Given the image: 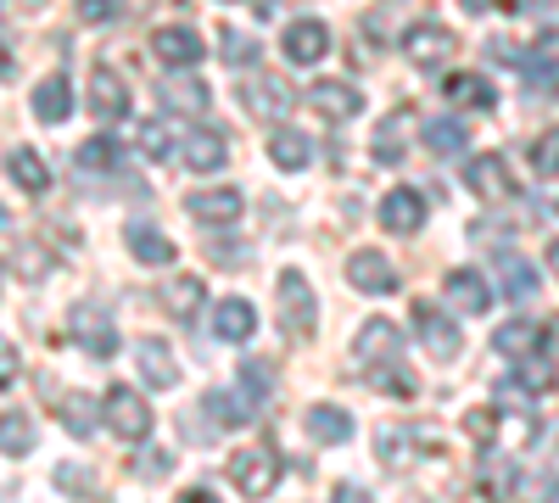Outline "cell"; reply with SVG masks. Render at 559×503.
I'll use <instances>...</instances> for the list:
<instances>
[{
	"label": "cell",
	"instance_id": "cell-1",
	"mask_svg": "<svg viewBox=\"0 0 559 503\" xmlns=\"http://www.w3.org/2000/svg\"><path fill=\"white\" fill-rule=\"evenodd\" d=\"M229 487H236L241 498H269L274 492V481H280V453L269 447V442H247V447H236L229 453Z\"/></svg>",
	"mask_w": 559,
	"mask_h": 503
},
{
	"label": "cell",
	"instance_id": "cell-2",
	"mask_svg": "<svg viewBox=\"0 0 559 503\" xmlns=\"http://www.w3.org/2000/svg\"><path fill=\"white\" fill-rule=\"evenodd\" d=\"M274 297H280V331H286L292 342H313V286H308V274L297 268H280V280H274Z\"/></svg>",
	"mask_w": 559,
	"mask_h": 503
},
{
	"label": "cell",
	"instance_id": "cell-3",
	"mask_svg": "<svg viewBox=\"0 0 559 503\" xmlns=\"http://www.w3.org/2000/svg\"><path fill=\"white\" fill-rule=\"evenodd\" d=\"M102 420L112 426V436L118 442H146L152 436V403L146 397H140L134 386H112L107 397H102Z\"/></svg>",
	"mask_w": 559,
	"mask_h": 503
},
{
	"label": "cell",
	"instance_id": "cell-4",
	"mask_svg": "<svg viewBox=\"0 0 559 503\" xmlns=\"http://www.w3.org/2000/svg\"><path fill=\"white\" fill-rule=\"evenodd\" d=\"M68 336L90 352V358H118V325H112V313L96 308V302H79L68 313Z\"/></svg>",
	"mask_w": 559,
	"mask_h": 503
},
{
	"label": "cell",
	"instance_id": "cell-5",
	"mask_svg": "<svg viewBox=\"0 0 559 503\" xmlns=\"http://www.w3.org/2000/svg\"><path fill=\"white\" fill-rule=\"evenodd\" d=\"M403 57L414 62V68H448V57H453V28H442V23H431V17H419V23H408L403 28Z\"/></svg>",
	"mask_w": 559,
	"mask_h": 503
},
{
	"label": "cell",
	"instance_id": "cell-6",
	"mask_svg": "<svg viewBox=\"0 0 559 503\" xmlns=\"http://www.w3.org/2000/svg\"><path fill=\"white\" fill-rule=\"evenodd\" d=\"M414 331H419V342H426V352H431L437 363H453V358L464 352L459 325L448 319V308H437V302H414Z\"/></svg>",
	"mask_w": 559,
	"mask_h": 503
},
{
	"label": "cell",
	"instance_id": "cell-7",
	"mask_svg": "<svg viewBox=\"0 0 559 503\" xmlns=\"http://www.w3.org/2000/svg\"><path fill=\"white\" fill-rule=\"evenodd\" d=\"M353 358L358 370H381V363H403V336L392 319H364L353 336Z\"/></svg>",
	"mask_w": 559,
	"mask_h": 503
},
{
	"label": "cell",
	"instance_id": "cell-8",
	"mask_svg": "<svg viewBox=\"0 0 559 503\" xmlns=\"http://www.w3.org/2000/svg\"><path fill=\"white\" fill-rule=\"evenodd\" d=\"M241 107L258 118V123H280V118H286L292 107H297V89L286 84V79H247L241 84Z\"/></svg>",
	"mask_w": 559,
	"mask_h": 503
},
{
	"label": "cell",
	"instance_id": "cell-9",
	"mask_svg": "<svg viewBox=\"0 0 559 503\" xmlns=\"http://www.w3.org/2000/svg\"><path fill=\"white\" fill-rule=\"evenodd\" d=\"M347 286H353V291H364V297H386V291H397V268H392V258H386V252L358 247V252L347 258Z\"/></svg>",
	"mask_w": 559,
	"mask_h": 503
},
{
	"label": "cell",
	"instance_id": "cell-10",
	"mask_svg": "<svg viewBox=\"0 0 559 503\" xmlns=\"http://www.w3.org/2000/svg\"><path fill=\"white\" fill-rule=\"evenodd\" d=\"M152 51H157V62H168L174 73H179V68L191 73V68L207 57V45H202V34H197V28H185V23H163V28L152 34Z\"/></svg>",
	"mask_w": 559,
	"mask_h": 503
},
{
	"label": "cell",
	"instance_id": "cell-11",
	"mask_svg": "<svg viewBox=\"0 0 559 503\" xmlns=\"http://www.w3.org/2000/svg\"><path fill=\"white\" fill-rule=\"evenodd\" d=\"M308 101H313V112H319V118L347 123V118H358V112H364V89H358V84H347V79H313V84H308Z\"/></svg>",
	"mask_w": 559,
	"mask_h": 503
},
{
	"label": "cell",
	"instance_id": "cell-12",
	"mask_svg": "<svg viewBox=\"0 0 559 503\" xmlns=\"http://www.w3.org/2000/svg\"><path fill=\"white\" fill-rule=\"evenodd\" d=\"M134 370H140V381H146L152 392L179 386V358H174V347L157 342V336H140V342H134Z\"/></svg>",
	"mask_w": 559,
	"mask_h": 503
},
{
	"label": "cell",
	"instance_id": "cell-13",
	"mask_svg": "<svg viewBox=\"0 0 559 503\" xmlns=\"http://www.w3.org/2000/svg\"><path fill=\"white\" fill-rule=\"evenodd\" d=\"M157 101H163L168 112H179V118H202V112L213 107V89H207L197 73H168V79L157 84Z\"/></svg>",
	"mask_w": 559,
	"mask_h": 503
},
{
	"label": "cell",
	"instance_id": "cell-14",
	"mask_svg": "<svg viewBox=\"0 0 559 503\" xmlns=\"http://www.w3.org/2000/svg\"><path fill=\"white\" fill-rule=\"evenodd\" d=\"M280 51H286V62H297V68H313L324 51H331V28H324L319 17H297V23H286Z\"/></svg>",
	"mask_w": 559,
	"mask_h": 503
},
{
	"label": "cell",
	"instance_id": "cell-15",
	"mask_svg": "<svg viewBox=\"0 0 559 503\" xmlns=\"http://www.w3.org/2000/svg\"><path fill=\"white\" fill-rule=\"evenodd\" d=\"M84 101H90V112H96L102 123H123V118H129V84H123L112 68H96V73H90Z\"/></svg>",
	"mask_w": 559,
	"mask_h": 503
},
{
	"label": "cell",
	"instance_id": "cell-16",
	"mask_svg": "<svg viewBox=\"0 0 559 503\" xmlns=\"http://www.w3.org/2000/svg\"><path fill=\"white\" fill-rule=\"evenodd\" d=\"M229 157V141L218 129H185V141H179V168H191V173H218Z\"/></svg>",
	"mask_w": 559,
	"mask_h": 503
},
{
	"label": "cell",
	"instance_id": "cell-17",
	"mask_svg": "<svg viewBox=\"0 0 559 503\" xmlns=\"http://www.w3.org/2000/svg\"><path fill=\"white\" fill-rule=\"evenodd\" d=\"M442 297H448V308H459V313H487V308H492V286H487L481 268H448Z\"/></svg>",
	"mask_w": 559,
	"mask_h": 503
},
{
	"label": "cell",
	"instance_id": "cell-18",
	"mask_svg": "<svg viewBox=\"0 0 559 503\" xmlns=\"http://www.w3.org/2000/svg\"><path fill=\"white\" fill-rule=\"evenodd\" d=\"M548 342V331L537 325V319H509V325H498L492 331V352L498 358H509V363H526V358H537V347Z\"/></svg>",
	"mask_w": 559,
	"mask_h": 503
},
{
	"label": "cell",
	"instance_id": "cell-19",
	"mask_svg": "<svg viewBox=\"0 0 559 503\" xmlns=\"http://www.w3.org/2000/svg\"><path fill=\"white\" fill-rule=\"evenodd\" d=\"M526 79H532V96L559 101V34H537V45L526 51Z\"/></svg>",
	"mask_w": 559,
	"mask_h": 503
},
{
	"label": "cell",
	"instance_id": "cell-20",
	"mask_svg": "<svg viewBox=\"0 0 559 503\" xmlns=\"http://www.w3.org/2000/svg\"><path fill=\"white\" fill-rule=\"evenodd\" d=\"M464 185H471L481 202H509V196H515V179H509V168H503L498 152H492V157H471V168H464Z\"/></svg>",
	"mask_w": 559,
	"mask_h": 503
},
{
	"label": "cell",
	"instance_id": "cell-21",
	"mask_svg": "<svg viewBox=\"0 0 559 503\" xmlns=\"http://www.w3.org/2000/svg\"><path fill=\"white\" fill-rule=\"evenodd\" d=\"M442 101L448 107H464V112H492L498 107V89L481 73H448L442 79Z\"/></svg>",
	"mask_w": 559,
	"mask_h": 503
},
{
	"label": "cell",
	"instance_id": "cell-22",
	"mask_svg": "<svg viewBox=\"0 0 559 503\" xmlns=\"http://www.w3.org/2000/svg\"><path fill=\"white\" fill-rule=\"evenodd\" d=\"M381 224H386L392 236H419V224H426V196L408 191V185L386 191V202H381Z\"/></svg>",
	"mask_w": 559,
	"mask_h": 503
},
{
	"label": "cell",
	"instance_id": "cell-23",
	"mask_svg": "<svg viewBox=\"0 0 559 503\" xmlns=\"http://www.w3.org/2000/svg\"><path fill=\"white\" fill-rule=\"evenodd\" d=\"M185 213L202 218V224H236V218H241V191H236V185L191 191V196H185Z\"/></svg>",
	"mask_w": 559,
	"mask_h": 503
},
{
	"label": "cell",
	"instance_id": "cell-24",
	"mask_svg": "<svg viewBox=\"0 0 559 503\" xmlns=\"http://www.w3.org/2000/svg\"><path fill=\"white\" fill-rule=\"evenodd\" d=\"M123 247L134 252V263H146V268H168L179 258V247L157 230V224H129L123 230Z\"/></svg>",
	"mask_w": 559,
	"mask_h": 503
},
{
	"label": "cell",
	"instance_id": "cell-25",
	"mask_svg": "<svg viewBox=\"0 0 559 503\" xmlns=\"http://www.w3.org/2000/svg\"><path fill=\"white\" fill-rule=\"evenodd\" d=\"M302 431L313 442H324V447H342V442H353V415H347V408H336V403H313L308 415H302Z\"/></svg>",
	"mask_w": 559,
	"mask_h": 503
},
{
	"label": "cell",
	"instance_id": "cell-26",
	"mask_svg": "<svg viewBox=\"0 0 559 503\" xmlns=\"http://www.w3.org/2000/svg\"><path fill=\"white\" fill-rule=\"evenodd\" d=\"M252 331H258V308L247 297H224L213 308V336L218 342H252Z\"/></svg>",
	"mask_w": 559,
	"mask_h": 503
},
{
	"label": "cell",
	"instance_id": "cell-27",
	"mask_svg": "<svg viewBox=\"0 0 559 503\" xmlns=\"http://www.w3.org/2000/svg\"><path fill=\"white\" fill-rule=\"evenodd\" d=\"M269 163L280 173H302L313 163V141L302 129H269Z\"/></svg>",
	"mask_w": 559,
	"mask_h": 503
},
{
	"label": "cell",
	"instance_id": "cell-28",
	"mask_svg": "<svg viewBox=\"0 0 559 503\" xmlns=\"http://www.w3.org/2000/svg\"><path fill=\"white\" fill-rule=\"evenodd\" d=\"M179 141H185V129H174L168 118H146V123H134V146L157 157V163H179Z\"/></svg>",
	"mask_w": 559,
	"mask_h": 503
},
{
	"label": "cell",
	"instance_id": "cell-29",
	"mask_svg": "<svg viewBox=\"0 0 559 503\" xmlns=\"http://www.w3.org/2000/svg\"><path fill=\"white\" fill-rule=\"evenodd\" d=\"M28 107H34V118H39V123H62V118L73 112V84H68L62 73H51L45 84H34Z\"/></svg>",
	"mask_w": 559,
	"mask_h": 503
},
{
	"label": "cell",
	"instance_id": "cell-30",
	"mask_svg": "<svg viewBox=\"0 0 559 503\" xmlns=\"http://www.w3.org/2000/svg\"><path fill=\"white\" fill-rule=\"evenodd\" d=\"M7 173H12V185L28 191V196H45V191H51V168H45V157H39L34 146H17V152L7 157Z\"/></svg>",
	"mask_w": 559,
	"mask_h": 503
},
{
	"label": "cell",
	"instance_id": "cell-31",
	"mask_svg": "<svg viewBox=\"0 0 559 503\" xmlns=\"http://www.w3.org/2000/svg\"><path fill=\"white\" fill-rule=\"evenodd\" d=\"M73 163L84 168V173H102V179H112V173H123V146L112 141V134H96V141H84L79 152H73Z\"/></svg>",
	"mask_w": 559,
	"mask_h": 503
},
{
	"label": "cell",
	"instance_id": "cell-32",
	"mask_svg": "<svg viewBox=\"0 0 559 503\" xmlns=\"http://www.w3.org/2000/svg\"><path fill=\"white\" fill-rule=\"evenodd\" d=\"M163 302H168V313L179 319V325H191V319L202 313V302H207V291H202L197 274H174V280L163 286Z\"/></svg>",
	"mask_w": 559,
	"mask_h": 503
},
{
	"label": "cell",
	"instance_id": "cell-33",
	"mask_svg": "<svg viewBox=\"0 0 559 503\" xmlns=\"http://www.w3.org/2000/svg\"><path fill=\"white\" fill-rule=\"evenodd\" d=\"M492 274H498V286L515 297V302H532L537 297V268L526 263V258H515V252H503L498 263H492Z\"/></svg>",
	"mask_w": 559,
	"mask_h": 503
},
{
	"label": "cell",
	"instance_id": "cell-34",
	"mask_svg": "<svg viewBox=\"0 0 559 503\" xmlns=\"http://www.w3.org/2000/svg\"><path fill=\"white\" fill-rule=\"evenodd\" d=\"M548 386H554V363H548V358H526V363H515V381L498 386V397L521 403L526 392H548Z\"/></svg>",
	"mask_w": 559,
	"mask_h": 503
},
{
	"label": "cell",
	"instance_id": "cell-35",
	"mask_svg": "<svg viewBox=\"0 0 559 503\" xmlns=\"http://www.w3.org/2000/svg\"><path fill=\"white\" fill-rule=\"evenodd\" d=\"M419 141H426V152H437V157H459L464 146H471V129H464L459 118H431Z\"/></svg>",
	"mask_w": 559,
	"mask_h": 503
},
{
	"label": "cell",
	"instance_id": "cell-36",
	"mask_svg": "<svg viewBox=\"0 0 559 503\" xmlns=\"http://www.w3.org/2000/svg\"><path fill=\"white\" fill-rule=\"evenodd\" d=\"M408 442H414V431H397V426H381L376 431V453H381L386 470H408L419 459V447H408Z\"/></svg>",
	"mask_w": 559,
	"mask_h": 503
},
{
	"label": "cell",
	"instance_id": "cell-37",
	"mask_svg": "<svg viewBox=\"0 0 559 503\" xmlns=\"http://www.w3.org/2000/svg\"><path fill=\"white\" fill-rule=\"evenodd\" d=\"M202 403H207V415L218 426H247L258 415V403H247V392H207Z\"/></svg>",
	"mask_w": 559,
	"mask_h": 503
},
{
	"label": "cell",
	"instance_id": "cell-38",
	"mask_svg": "<svg viewBox=\"0 0 559 503\" xmlns=\"http://www.w3.org/2000/svg\"><path fill=\"white\" fill-rule=\"evenodd\" d=\"M57 415H62V426H68L73 436H90V431H96V420H102L96 403H90L84 392H62V397H57Z\"/></svg>",
	"mask_w": 559,
	"mask_h": 503
},
{
	"label": "cell",
	"instance_id": "cell-39",
	"mask_svg": "<svg viewBox=\"0 0 559 503\" xmlns=\"http://www.w3.org/2000/svg\"><path fill=\"white\" fill-rule=\"evenodd\" d=\"M403 129H408V112H386L381 118V129H376V146H369V152H376V163H403Z\"/></svg>",
	"mask_w": 559,
	"mask_h": 503
},
{
	"label": "cell",
	"instance_id": "cell-40",
	"mask_svg": "<svg viewBox=\"0 0 559 503\" xmlns=\"http://www.w3.org/2000/svg\"><path fill=\"white\" fill-rule=\"evenodd\" d=\"M0 453H7V459H28L34 453V420L28 415H0Z\"/></svg>",
	"mask_w": 559,
	"mask_h": 503
},
{
	"label": "cell",
	"instance_id": "cell-41",
	"mask_svg": "<svg viewBox=\"0 0 559 503\" xmlns=\"http://www.w3.org/2000/svg\"><path fill=\"white\" fill-rule=\"evenodd\" d=\"M364 381L386 392V397H419V381L403 370V363H381V370H364Z\"/></svg>",
	"mask_w": 559,
	"mask_h": 503
},
{
	"label": "cell",
	"instance_id": "cell-42",
	"mask_svg": "<svg viewBox=\"0 0 559 503\" xmlns=\"http://www.w3.org/2000/svg\"><path fill=\"white\" fill-rule=\"evenodd\" d=\"M515 481H521V476H515V465H509L503 453H498V459H481V492H487L492 503H509V498H515V492H509Z\"/></svg>",
	"mask_w": 559,
	"mask_h": 503
},
{
	"label": "cell",
	"instance_id": "cell-43",
	"mask_svg": "<svg viewBox=\"0 0 559 503\" xmlns=\"http://www.w3.org/2000/svg\"><path fill=\"white\" fill-rule=\"evenodd\" d=\"M532 173L537 179H559V123L543 129L537 141H532Z\"/></svg>",
	"mask_w": 559,
	"mask_h": 503
},
{
	"label": "cell",
	"instance_id": "cell-44",
	"mask_svg": "<svg viewBox=\"0 0 559 503\" xmlns=\"http://www.w3.org/2000/svg\"><path fill=\"white\" fill-rule=\"evenodd\" d=\"M218 57H224L229 68H252V62H258V39H252V34H241V28H224Z\"/></svg>",
	"mask_w": 559,
	"mask_h": 503
},
{
	"label": "cell",
	"instance_id": "cell-45",
	"mask_svg": "<svg viewBox=\"0 0 559 503\" xmlns=\"http://www.w3.org/2000/svg\"><path fill=\"white\" fill-rule=\"evenodd\" d=\"M68 498H96V476H90L84 465H57V476H51Z\"/></svg>",
	"mask_w": 559,
	"mask_h": 503
},
{
	"label": "cell",
	"instance_id": "cell-46",
	"mask_svg": "<svg viewBox=\"0 0 559 503\" xmlns=\"http://www.w3.org/2000/svg\"><path fill=\"white\" fill-rule=\"evenodd\" d=\"M17 274H23V280H39V274H51V252L39 258V247L28 241V247L17 252Z\"/></svg>",
	"mask_w": 559,
	"mask_h": 503
},
{
	"label": "cell",
	"instance_id": "cell-47",
	"mask_svg": "<svg viewBox=\"0 0 559 503\" xmlns=\"http://www.w3.org/2000/svg\"><path fill=\"white\" fill-rule=\"evenodd\" d=\"M17 375H23V358H17V347L7 336H0V392L17 386Z\"/></svg>",
	"mask_w": 559,
	"mask_h": 503
},
{
	"label": "cell",
	"instance_id": "cell-48",
	"mask_svg": "<svg viewBox=\"0 0 559 503\" xmlns=\"http://www.w3.org/2000/svg\"><path fill=\"white\" fill-rule=\"evenodd\" d=\"M79 12H84L90 23H107V17H112L118 7H112V0H79Z\"/></svg>",
	"mask_w": 559,
	"mask_h": 503
},
{
	"label": "cell",
	"instance_id": "cell-49",
	"mask_svg": "<svg viewBox=\"0 0 559 503\" xmlns=\"http://www.w3.org/2000/svg\"><path fill=\"white\" fill-rule=\"evenodd\" d=\"M331 503H376V498H369L364 487H353V481H342V487L331 492Z\"/></svg>",
	"mask_w": 559,
	"mask_h": 503
},
{
	"label": "cell",
	"instance_id": "cell-50",
	"mask_svg": "<svg viewBox=\"0 0 559 503\" xmlns=\"http://www.w3.org/2000/svg\"><path fill=\"white\" fill-rule=\"evenodd\" d=\"M537 492H532V503H559V476H543V481H532Z\"/></svg>",
	"mask_w": 559,
	"mask_h": 503
},
{
	"label": "cell",
	"instance_id": "cell-51",
	"mask_svg": "<svg viewBox=\"0 0 559 503\" xmlns=\"http://www.w3.org/2000/svg\"><path fill=\"white\" fill-rule=\"evenodd\" d=\"M179 503H218V498H213V487H191V492H185Z\"/></svg>",
	"mask_w": 559,
	"mask_h": 503
},
{
	"label": "cell",
	"instance_id": "cell-52",
	"mask_svg": "<svg viewBox=\"0 0 559 503\" xmlns=\"http://www.w3.org/2000/svg\"><path fill=\"white\" fill-rule=\"evenodd\" d=\"M492 7V0H464V12H487Z\"/></svg>",
	"mask_w": 559,
	"mask_h": 503
},
{
	"label": "cell",
	"instance_id": "cell-53",
	"mask_svg": "<svg viewBox=\"0 0 559 503\" xmlns=\"http://www.w3.org/2000/svg\"><path fill=\"white\" fill-rule=\"evenodd\" d=\"M0 73H12V51H7V45H0Z\"/></svg>",
	"mask_w": 559,
	"mask_h": 503
},
{
	"label": "cell",
	"instance_id": "cell-54",
	"mask_svg": "<svg viewBox=\"0 0 559 503\" xmlns=\"http://www.w3.org/2000/svg\"><path fill=\"white\" fill-rule=\"evenodd\" d=\"M548 263H554V274H559V241H548Z\"/></svg>",
	"mask_w": 559,
	"mask_h": 503
},
{
	"label": "cell",
	"instance_id": "cell-55",
	"mask_svg": "<svg viewBox=\"0 0 559 503\" xmlns=\"http://www.w3.org/2000/svg\"><path fill=\"white\" fill-rule=\"evenodd\" d=\"M548 342H554V347H559V319H554V325H548Z\"/></svg>",
	"mask_w": 559,
	"mask_h": 503
},
{
	"label": "cell",
	"instance_id": "cell-56",
	"mask_svg": "<svg viewBox=\"0 0 559 503\" xmlns=\"http://www.w3.org/2000/svg\"><path fill=\"white\" fill-rule=\"evenodd\" d=\"M515 7H548V0H515Z\"/></svg>",
	"mask_w": 559,
	"mask_h": 503
},
{
	"label": "cell",
	"instance_id": "cell-57",
	"mask_svg": "<svg viewBox=\"0 0 559 503\" xmlns=\"http://www.w3.org/2000/svg\"><path fill=\"white\" fill-rule=\"evenodd\" d=\"M7 224H12V213H7V207H0V230H7Z\"/></svg>",
	"mask_w": 559,
	"mask_h": 503
},
{
	"label": "cell",
	"instance_id": "cell-58",
	"mask_svg": "<svg viewBox=\"0 0 559 503\" xmlns=\"http://www.w3.org/2000/svg\"><path fill=\"white\" fill-rule=\"evenodd\" d=\"M0 274H7V268H0Z\"/></svg>",
	"mask_w": 559,
	"mask_h": 503
}]
</instances>
